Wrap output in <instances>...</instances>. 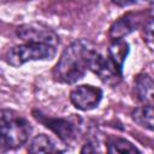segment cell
<instances>
[{
  "label": "cell",
  "mask_w": 154,
  "mask_h": 154,
  "mask_svg": "<svg viewBox=\"0 0 154 154\" xmlns=\"http://www.w3.org/2000/svg\"><path fill=\"white\" fill-rule=\"evenodd\" d=\"M16 35L24 42H36L46 43L54 47H58L60 43L58 34L51 29L48 25L38 22L24 23L16 29Z\"/></svg>",
  "instance_id": "cell-5"
},
{
  "label": "cell",
  "mask_w": 154,
  "mask_h": 154,
  "mask_svg": "<svg viewBox=\"0 0 154 154\" xmlns=\"http://www.w3.org/2000/svg\"><path fill=\"white\" fill-rule=\"evenodd\" d=\"M143 37L147 42L154 45V17H148L142 25Z\"/></svg>",
  "instance_id": "cell-14"
},
{
  "label": "cell",
  "mask_w": 154,
  "mask_h": 154,
  "mask_svg": "<svg viewBox=\"0 0 154 154\" xmlns=\"http://www.w3.org/2000/svg\"><path fill=\"white\" fill-rule=\"evenodd\" d=\"M134 94L146 106H154V79L147 73H138L134 79Z\"/></svg>",
  "instance_id": "cell-9"
},
{
  "label": "cell",
  "mask_w": 154,
  "mask_h": 154,
  "mask_svg": "<svg viewBox=\"0 0 154 154\" xmlns=\"http://www.w3.org/2000/svg\"><path fill=\"white\" fill-rule=\"evenodd\" d=\"M0 128H1V152L20 148L25 144L31 134L30 123L17 112L2 108L0 113Z\"/></svg>",
  "instance_id": "cell-2"
},
{
  "label": "cell",
  "mask_w": 154,
  "mask_h": 154,
  "mask_svg": "<svg viewBox=\"0 0 154 154\" xmlns=\"http://www.w3.org/2000/svg\"><path fill=\"white\" fill-rule=\"evenodd\" d=\"M57 54V47L46 45V43H36V42H24L22 45H17L11 47L4 55V60L6 64L19 67L29 61L36 60H51Z\"/></svg>",
  "instance_id": "cell-3"
},
{
  "label": "cell",
  "mask_w": 154,
  "mask_h": 154,
  "mask_svg": "<svg viewBox=\"0 0 154 154\" xmlns=\"http://www.w3.org/2000/svg\"><path fill=\"white\" fill-rule=\"evenodd\" d=\"M131 119L140 126L154 131V106H141L131 112Z\"/></svg>",
  "instance_id": "cell-12"
},
{
  "label": "cell",
  "mask_w": 154,
  "mask_h": 154,
  "mask_svg": "<svg viewBox=\"0 0 154 154\" xmlns=\"http://www.w3.org/2000/svg\"><path fill=\"white\" fill-rule=\"evenodd\" d=\"M34 118L43 124L47 129L53 131L65 144H70L73 141L77 140L78 129L73 122L66 118H52L46 114H43L41 111H34L32 112Z\"/></svg>",
  "instance_id": "cell-6"
},
{
  "label": "cell",
  "mask_w": 154,
  "mask_h": 154,
  "mask_svg": "<svg viewBox=\"0 0 154 154\" xmlns=\"http://www.w3.org/2000/svg\"><path fill=\"white\" fill-rule=\"evenodd\" d=\"M146 19L147 18H144V12H129L122 16L109 26V31H108L109 40L124 38L134 30H136L141 24L143 25Z\"/></svg>",
  "instance_id": "cell-8"
},
{
  "label": "cell",
  "mask_w": 154,
  "mask_h": 154,
  "mask_svg": "<svg viewBox=\"0 0 154 154\" xmlns=\"http://www.w3.org/2000/svg\"><path fill=\"white\" fill-rule=\"evenodd\" d=\"M66 150L65 147H59L55 141L45 134L36 135L29 143V153H60Z\"/></svg>",
  "instance_id": "cell-10"
},
{
  "label": "cell",
  "mask_w": 154,
  "mask_h": 154,
  "mask_svg": "<svg viewBox=\"0 0 154 154\" xmlns=\"http://www.w3.org/2000/svg\"><path fill=\"white\" fill-rule=\"evenodd\" d=\"M112 2L119 7H129L140 4H154V0H112Z\"/></svg>",
  "instance_id": "cell-15"
},
{
  "label": "cell",
  "mask_w": 154,
  "mask_h": 154,
  "mask_svg": "<svg viewBox=\"0 0 154 154\" xmlns=\"http://www.w3.org/2000/svg\"><path fill=\"white\" fill-rule=\"evenodd\" d=\"M130 53V46L125 41V38H117L111 40L107 49V55L119 66L123 69V65Z\"/></svg>",
  "instance_id": "cell-11"
},
{
  "label": "cell",
  "mask_w": 154,
  "mask_h": 154,
  "mask_svg": "<svg viewBox=\"0 0 154 154\" xmlns=\"http://www.w3.org/2000/svg\"><path fill=\"white\" fill-rule=\"evenodd\" d=\"M102 89L91 84H81L70 91L71 103L79 111H91L96 108L102 100Z\"/></svg>",
  "instance_id": "cell-7"
},
{
  "label": "cell",
  "mask_w": 154,
  "mask_h": 154,
  "mask_svg": "<svg viewBox=\"0 0 154 154\" xmlns=\"http://www.w3.org/2000/svg\"><path fill=\"white\" fill-rule=\"evenodd\" d=\"M89 71L96 75L103 84L111 88L117 87L123 81V69L119 67L108 55H102L97 48L91 55Z\"/></svg>",
  "instance_id": "cell-4"
},
{
  "label": "cell",
  "mask_w": 154,
  "mask_h": 154,
  "mask_svg": "<svg viewBox=\"0 0 154 154\" xmlns=\"http://www.w3.org/2000/svg\"><path fill=\"white\" fill-rule=\"evenodd\" d=\"M97 47L87 38H79L67 45L52 70L53 79L58 83L75 84L84 77L94 51Z\"/></svg>",
  "instance_id": "cell-1"
},
{
  "label": "cell",
  "mask_w": 154,
  "mask_h": 154,
  "mask_svg": "<svg viewBox=\"0 0 154 154\" xmlns=\"http://www.w3.org/2000/svg\"><path fill=\"white\" fill-rule=\"evenodd\" d=\"M97 149L95 148V147H93V143H85L83 147H82V149H81V153H94V152H96Z\"/></svg>",
  "instance_id": "cell-16"
},
{
  "label": "cell",
  "mask_w": 154,
  "mask_h": 154,
  "mask_svg": "<svg viewBox=\"0 0 154 154\" xmlns=\"http://www.w3.org/2000/svg\"><path fill=\"white\" fill-rule=\"evenodd\" d=\"M108 153H141V150L125 138L112 137L107 142Z\"/></svg>",
  "instance_id": "cell-13"
}]
</instances>
